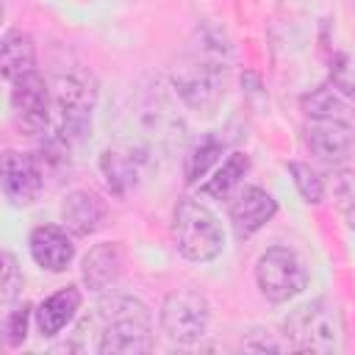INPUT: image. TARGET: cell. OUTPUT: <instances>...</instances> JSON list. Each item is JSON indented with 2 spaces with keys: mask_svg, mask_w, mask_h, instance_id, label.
<instances>
[{
  "mask_svg": "<svg viewBox=\"0 0 355 355\" xmlns=\"http://www.w3.org/2000/svg\"><path fill=\"white\" fill-rule=\"evenodd\" d=\"M172 89L200 116H211L227 92V47L214 28H197L183 58L172 69Z\"/></svg>",
  "mask_w": 355,
  "mask_h": 355,
  "instance_id": "6da1fadb",
  "label": "cell"
},
{
  "mask_svg": "<svg viewBox=\"0 0 355 355\" xmlns=\"http://www.w3.org/2000/svg\"><path fill=\"white\" fill-rule=\"evenodd\" d=\"M100 355H144L153 349L150 308L128 294H111L100 302Z\"/></svg>",
  "mask_w": 355,
  "mask_h": 355,
  "instance_id": "7a4b0ae2",
  "label": "cell"
},
{
  "mask_svg": "<svg viewBox=\"0 0 355 355\" xmlns=\"http://www.w3.org/2000/svg\"><path fill=\"white\" fill-rule=\"evenodd\" d=\"M172 239L178 252L191 263H208L225 250V230L216 214L191 197H183L172 214Z\"/></svg>",
  "mask_w": 355,
  "mask_h": 355,
  "instance_id": "3957f363",
  "label": "cell"
},
{
  "mask_svg": "<svg viewBox=\"0 0 355 355\" xmlns=\"http://www.w3.org/2000/svg\"><path fill=\"white\" fill-rule=\"evenodd\" d=\"M283 330L288 347L302 352H338L344 338L341 313L324 297L291 311L288 319L283 322Z\"/></svg>",
  "mask_w": 355,
  "mask_h": 355,
  "instance_id": "277c9868",
  "label": "cell"
},
{
  "mask_svg": "<svg viewBox=\"0 0 355 355\" xmlns=\"http://www.w3.org/2000/svg\"><path fill=\"white\" fill-rule=\"evenodd\" d=\"M53 108L58 114V130L55 141H61L67 150L69 144H78L92 130V114H94V86L83 75H58L53 89Z\"/></svg>",
  "mask_w": 355,
  "mask_h": 355,
  "instance_id": "5b68a950",
  "label": "cell"
},
{
  "mask_svg": "<svg viewBox=\"0 0 355 355\" xmlns=\"http://www.w3.org/2000/svg\"><path fill=\"white\" fill-rule=\"evenodd\" d=\"M305 258L291 247H269L255 261V286L269 302H288L308 288Z\"/></svg>",
  "mask_w": 355,
  "mask_h": 355,
  "instance_id": "8992f818",
  "label": "cell"
},
{
  "mask_svg": "<svg viewBox=\"0 0 355 355\" xmlns=\"http://www.w3.org/2000/svg\"><path fill=\"white\" fill-rule=\"evenodd\" d=\"M158 322H161V333L172 344L191 347L208 333L211 305H208L205 294H200L194 288H178L164 297Z\"/></svg>",
  "mask_w": 355,
  "mask_h": 355,
  "instance_id": "52a82bcc",
  "label": "cell"
},
{
  "mask_svg": "<svg viewBox=\"0 0 355 355\" xmlns=\"http://www.w3.org/2000/svg\"><path fill=\"white\" fill-rule=\"evenodd\" d=\"M11 108H14L22 130H28V133H44L47 130L53 97H50L44 78L36 69L11 80Z\"/></svg>",
  "mask_w": 355,
  "mask_h": 355,
  "instance_id": "ba28073f",
  "label": "cell"
},
{
  "mask_svg": "<svg viewBox=\"0 0 355 355\" xmlns=\"http://www.w3.org/2000/svg\"><path fill=\"white\" fill-rule=\"evenodd\" d=\"M0 183H3L6 200L14 208H25V205L36 202L42 194V186H44L42 164L36 161V155L6 150L3 166H0Z\"/></svg>",
  "mask_w": 355,
  "mask_h": 355,
  "instance_id": "9c48e42d",
  "label": "cell"
},
{
  "mask_svg": "<svg viewBox=\"0 0 355 355\" xmlns=\"http://www.w3.org/2000/svg\"><path fill=\"white\" fill-rule=\"evenodd\" d=\"M305 144L322 164H341L355 150V130L347 119H311Z\"/></svg>",
  "mask_w": 355,
  "mask_h": 355,
  "instance_id": "30bf717a",
  "label": "cell"
},
{
  "mask_svg": "<svg viewBox=\"0 0 355 355\" xmlns=\"http://www.w3.org/2000/svg\"><path fill=\"white\" fill-rule=\"evenodd\" d=\"M122 269H125L122 244L119 241H100L83 255L80 277L92 294H105V291H114V286L122 277Z\"/></svg>",
  "mask_w": 355,
  "mask_h": 355,
  "instance_id": "8fae6325",
  "label": "cell"
},
{
  "mask_svg": "<svg viewBox=\"0 0 355 355\" xmlns=\"http://www.w3.org/2000/svg\"><path fill=\"white\" fill-rule=\"evenodd\" d=\"M277 214V200L261 189V186H247L239 191V197L230 205V225L236 239H250L255 236L263 225L272 222V216Z\"/></svg>",
  "mask_w": 355,
  "mask_h": 355,
  "instance_id": "7c38bea8",
  "label": "cell"
},
{
  "mask_svg": "<svg viewBox=\"0 0 355 355\" xmlns=\"http://www.w3.org/2000/svg\"><path fill=\"white\" fill-rule=\"evenodd\" d=\"M28 250L36 266L47 272H64L75 258V244L58 225H39L31 230Z\"/></svg>",
  "mask_w": 355,
  "mask_h": 355,
  "instance_id": "4fadbf2b",
  "label": "cell"
},
{
  "mask_svg": "<svg viewBox=\"0 0 355 355\" xmlns=\"http://www.w3.org/2000/svg\"><path fill=\"white\" fill-rule=\"evenodd\" d=\"M105 200L92 191V189H78L72 191L64 205H61V216H64V225L75 233V236H92L97 233L103 225H105Z\"/></svg>",
  "mask_w": 355,
  "mask_h": 355,
  "instance_id": "5bb4252c",
  "label": "cell"
},
{
  "mask_svg": "<svg viewBox=\"0 0 355 355\" xmlns=\"http://www.w3.org/2000/svg\"><path fill=\"white\" fill-rule=\"evenodd\" d=\"M80 302H83V297H80V288L78 286H64L55 294H50L36 308V327H39V333L44 338L58 336L75 319V313L80 311Z\"/></svg>",
  "mask_w": 355,
  "mask_h": 355,
  "instance_id": "9a60e30c",
  "label": "cell"
},
{
  "mask_svg": "<svg viewBox=\"0 0 355 355\" xmlns=\"http://www.w3.org/2000/svg\"><path fill=\"white\" fill-rule=\"evenodd\" d=\"M36 69V44L33 39L19 31V28H11L3 33V42H0V72L3 78L11 83L17 80L19 75Z\"/></svg>",
  "mask_w": 355,
  "mask_h": 355,
  "instance_id": "2e32d148",
  "label": "cell"
},
{
  "mask_svg": "<svg viewBox=\"0 0 355 355\" xmlns=\"http://www.w3.org/2000/svg\"><path fill=\"white\" fill-rule=\"evenodd\" d=\"M250 172V155L247 153H230L225 161H222V166H216V172H214V178H208L202 186H200V191L202 194H208V197H214V200H227L236 189H239V183H241V178Z\"/></svg>",
  "mask_w": 355,
  "mask_h": 355,
  "instance_id": "e0dca14e",
  "label": "cell"
},
{
  "mask_svg": "<svg viewBox=\"0 0 355 355\" xmlns=\"http://www.w3.org/2000/svg\"><path fill=\"white\" fill-rule=\"evenodd\" d=\"M222 150H225V141H222L216 133H208L205 139H200V141H197V144L189 150L186 164H183L186 183H200V180H202V178L211 172V166L219 161Z\"/></svg>",
  "mask_w": 355,
  "mask_h": 355,
  "instance_id": "ac0fdd59",
  "label": "cell"
},
{
  "mask_svg": "<svg viewBox=\"0 0 355 355\" xmlns=\"http://www.w3.org/2000/svg\"><path fill=\"white\" fill-rule=\"evenodd\" d=\"M100 169L108 180V186L116 191V194H125L133 183H136V161L133 155L128 153H119V150H105L100 155Z\"/></svg>",
  "mask_w": 355,
  "mask_h": 355,
  "instance_id": "d6986e66",
  "label": "cell"
},
{
  "mask_svg": "<svg viewBox=\"0 0 355 355\" xmlns=\"http://www.w3.org/2000/svg\"><path fill=\"white\" fill-rule=\"evenodd\" d=\"M302 111L311 119H347V105L338 97L336 89L330 86H319L311 94L302 97Z\"/></svg>",
  "mask_w": 355,
  "mask_h": 355,
  "instance_id": "ffe728a7",
  "label": "cell"
},
{
  "mask_svg": "<svg viewBox=\"0 0 355 355\" xmlns=\"http://www.w3.org/2000/svg\"><path fill=\"white\" fill-rule=\"evenodd\" d=\"M288 172H291L294 186H297V191H300V197H302L305 202L316 205V202L324 200V183H322V178H319L308 164L291 161V164H288Z\"/></svg>",
  "mask_w": 355,
  "mask_h": 355,
  "instance_id": "44dd1931",
  "label": "cell"
},
{
  "mask_svg": "<svg viewBox=\"0 0 355 355\" xmlns=\"http://www.w3.org/2000/svg\"><path fill=\"white\" fill-rule=\"evenodd\" d=\"M28 324H31V305L28 302H19V305H14L6 313V319H3V336H6V344L11 349L19 347L28 338Z\"/></svg>",
  "mask_w": 355,
  "mask_h": 355,
  "instance_id": "7402d4cb",
  "label": "cell"
},
{
  "mask_svg": "<svg viewBox=\"0 0 355 355\" xmlns=\"http://www.w3.org/2000/svg\"><path fill=\"white\" fill-rule=\"evenodd\" d=\"M330 80H333V89H338L341 94H347V97L355 100V55L341 53V55L333 61Z\"/></svg>",
  "mask_w": 355,
  "mask_h": 355,
  "instance_id": "603a6c76",
  "label": "cell"
},
{
  "mask_svg": "<svg viewBox=\"0 0 355 355\" xmlns=\"http://www.w3.org/2000/svg\"><path fill=\"white\" fill-rule=\"evenodd\" d=\"M22 288V272L11 252H3V305H11Z\"/></svg>",
  "mask_w": 355,
  "mask_h": 355,
  "instance_id": "cb8c5ba5",
  "label": "cell"
},
{
  "mask_svg": "<svg viewBox=\"0 0 355 355\" xmlns=\"http://www.w3.org/2000/svg\"><path fill=\"white\" fill-rule=\"evenodd\" d=\"M333 197L338 208H344V214L355 208V169H341L333 178Z\"/></svg>",
  "mask_w": 355,
  "mask_h": 355,
  "instance_id": "d4e9b609",
  "label": "cell"
}]
</instances>
